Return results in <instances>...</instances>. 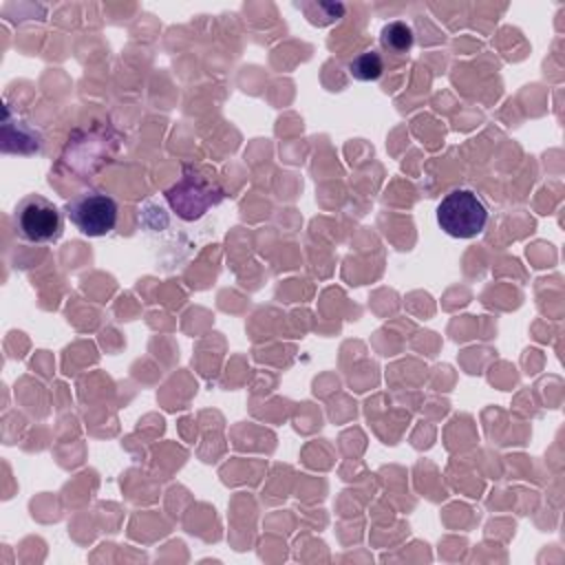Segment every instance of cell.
<instances>
[{"label": "cell", "instance_id": "1", "mask_svg": "<svg viewBox=\"0 0 565 565\" xmlns=\"http://www.w3.org/2000/svg\"><path fill=\"white\" fill-rule=\"evenodd\" d=\"M490 212L483 199L468 188L450 190L437 205V223L452 238H475L488 225Z\"/></svg>", "mask_w": 565, "mask_h": 565}, {"label": "cell", "instance_id": "2", "mask_svg": "<svg viewBox=\"0 0 565 565\" xmlns=\"http://www.w3.org/2000/svg\"><path fill=\"white\" fill-rule=\"evenodd\" d=\"M15 234L29 243H53L62 236V212L42 194H26L13 210Z\"/></svg>", "mask_w": 565, "mask_h": 565}, {"label": "cell", "instance_id": "4", "mask_svg": "<svg viewBox=\"0 0 565 565\" xmlns=\"http://www.w3.org/2000/svg\"><path fill=\"white\" fill-rule=\"evenodd\" d=\"M380 40L393 53H406V51H411L415 35H413V29L406 22H388L382 29Z\"/></svg>", "mask_w": 565, "mask_h": 565}, {"label": "cell", "instance_id": "5", "mask_svg": "<svg viewBox=\"0 0 565 565\" xmlns=\"http://www.w3.org/2000/svg\"><path fill=\"white\" fill-rule=\"evenodd\" d=\"M349 73L355 77V79H362V82H371V79H377L382 75V60L377 53L373 51H366V53H360L358 57H353L349 62Z\"/></svg>", "mask_w": 565, "mask_h": 565}, {"label": "cell", "instance_id": "3", "mask_svg": "<svg viewBox=\"0 0 565 565\" xmlns=\"http://www.w3.org/2000/svg\"><path fill=\"white\" fill-rule=\"evenodd\" d=\"M66 216L84 236L97 238L115 230L119 207L110 194L86 190L66 203Z\"/></svg>", "mask_w": 565, "mask_h": 565}]
</instances>
